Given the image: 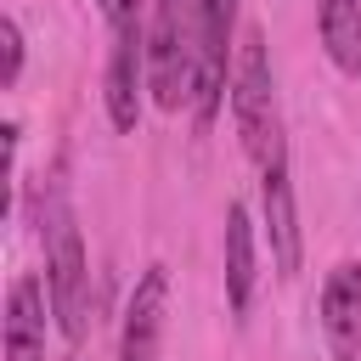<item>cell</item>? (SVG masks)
<instances>
[{
  "label": "cell",
  "mask_w": 361,
  "mask_h": 361,
  "mask_svg": "<svg viewBox=\"0 0 361 361\" xmlns=\"http://www.w3.org/2000/svg\"><path fill=\"white\" fill-rule=\"evenodd\" d=\"M316 34L344 79H361V0H316Z\"/></svg>",
  "instance_id": "obj_11"
},
{
  "label": "cell",
  "mask_w": 361,
  "mask_h": 361,
  "mask_svg": "<svg viewBox=\"0 0 361 361\" xmlns=\"http://www.w3.org/2000/svg\"><path fill=\"white\" fill-rule=\"evenodd\" d=\"M197 79V0H152L147 6V90L164 113L192 107Z\"/></svg>",
  "instance_id": "obj_2"
},
{
  "label": "cell",
  "mask_w": 361,
  "mask_h": 361,
  "mask_svg": "<svg viewBox=\"0 0 361 361\" xmlns=\"http://www.w3.org/2000/svg\"><path fill=\"white\" fill-rule=\"evenodd\" d=\"M259 214H265V237H271V265H276V276H299L305 231H299V203H293L288 158H276V164L259 169Z\"/></svg>",
  "instance_id": "obj_6"
},
{
  "label": "cell",
  "mask_w": 361,
  "mask_h": 361,
  "mask_svg": "<svg viewBox=\"0 0 361 361\" xmlns=\"http://www.w3.org/2000/svg\"><path fill=\"white\" fill-rule=\"evenodd\" d=\"M45 288H51V316L62 338L79 344L85 316H90V259H85V237L73 226L62 186H51V203H45Z\"/></svg>",
  "instance_id": "obj_3"
},
{
  "label": "cell",
  "mask_w": 361,
  "mask_h": 361,
  "mask_svg": "<svg viewBox=\"0 0 361 361\" xmlns=\"http://www.w3.org/2000/svg\"><path fill=\"white\" fill-rule=\"evenodd\" d=\"M102 6V17H107V28L118 34V28H130V23H141V11L152 6V0H96Z\"/></svg>",
  "instance_id": "obj_13"
},
{
  "label": "cell",
  "mask_w": 361,
  "mask_h": 361,
  "mask_svg": "<svg viewBox=\"0 0 361 361\" xmlns=\"http://www.w3.org/2000/svg\"><path fill=\"white\" fill-rule=\"evenodd\" d=\"M254 282H259V248H254V220L243 203L226 209V305L243 322L254 305Z\"/></svg>",
  "instance_id": "obj_10"
},
{
  "label": "cell",
  "mask_w": 361,
  "mask_h": 361,
  "mask_svg": "<svg viewBox=\"0 0 361 361\" xmlns=\"http://www.w3.org/2000/svg\"><path fill=\"white\" fill-rule=\"evenodd\" d=\"M23 23L17 17H0V85L11 90L17 79H23Z\"/></svg>",
  "instance_id": "obj_12"
},
{
  "label": "cell",
  "mask_w": 361,
  "mask_h": 361,
  "mask_svg": "<svg viewBox=\"0 0 361 361\" xmlns=\"http://www.w3.org/2000/svg\"><path fill=\"white\" fill-rule=\"evenodd\" d=\"M141 85H147V23H130L113 34L107 51V79H102V102H107V124L118 135H130L141 124Z\"/></svg>",
  "instance_id": "obj_5"
},
{
  "label": "cell",
  "mask_w": 361,
  "mask_h": 361,
  "mask_svg": "<svg viewBox=\"0 0 361 361\" xmlns=\"http://www.w3.org/2000/svg\"><path fill=\"white\" fill-rule=\"evenodd\" d=\"M322 338L333 361H361V265L338 259L322 282Z\"/></svg>",
  "instance_id": "obj_8"
},
{
  "label": "cell",
  "mask_w": 361,
  "mask_h": 361,
  "mask_svg": "<svg viewBox=\"0 0 361 361\" xmlns=\"http://www.w3.org/2000/svg\"><path fill=\"white\" fill-rule=\"evenodd\" d=\"M164 310H169V271L147 265L124 299V333H118V361H158L164 344Z\"/></svg>",
  "instance_id": "obj_7"
},
{
  "label": "cell",
  "mask_w": 361,
  "mask_h": 361,
  "mask_svg": "<svg viewBox=\"0 0 361 361\" xmlns=\"http://www.w3.org/2000/svg\"><path fill=\"white\" fill-rule=\"evenodd\" d=\"M231 124L243 135V152L265 169L288 158L282 141V113H276V79H271V51L259 28L237 34V62H231Z\"/></svg>",
  "instance_id": "obj_1"
},
{
  "label": "cell",
  "mask_w": 361,
  "mask_h": 361,
  "mask_svg": "<svg viewBox=\"0 0 361 361\" xmlns=\"http://www.w3.org/2000/svg\"><path fill=\"white\" fill-rule=\"evenodd\" d=\"M45 305L51 288L23 271L6 288V361H45Z\"/></svg>",
  "instance_id": "obj_9"
},
{
  "label": "cell",
  "mask_w": 361,
  "mask_h": 361,
  "mask_svg": "<svg viewBox=\"0 0 361 361\" xmlns=\"http://www.w3.org/2000/svg\"><path fill=\"white\" fill-rule=\"evenodd\" d=\"M231 39H237V0H197V79H192L197 130H209L220 102L231 96V62H237Z\"/></svg>",
  "instance_id": "obj_4"
}]
</instances>
